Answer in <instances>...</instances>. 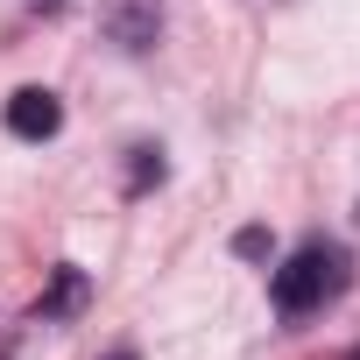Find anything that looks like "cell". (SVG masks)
I'll use <instances>...</instances> for the list:
<instances>
[{
	"instance_id": "cell-1",
	"label": "cell",
	"mask_w": 360,
	"mask_h": 360,
	"mask_svg": "<svg viewBox=\"0 0 360 360\" xmlns=\"http://www.w3.org/2000/svg\"><path fill=\"white\" fill-rule=\"evenodd\" d=\"M346 283H353V255H346L339 240H304V248L276 269L269 297H276V311H283V318H304V311L332 304Z\"/></svg>"
},
{
	"instance_id": "cell-7",
	"label": "cell",
	"mask_w": 360,
	"mask_h": 360,
	"mask_svg": "<svg viewBox=\"0 0 360 360\" xmlns=\"http://www.w3.org/2000/svg\"><path fill=\"white\" fill-rule=\"evenodd\" d=\"M106 360H134V353H127V346H113V353H106Z\"/></svg>"
},
{
	"instance_id": "cell-3",
	"label": "cell",
	"mask_w": 360,
	"mask_h": 360,
	"mask_svg": "<svg viewBox=\"0 0 360 360\" xmlns=\"http://www.w3.org/2000/svg\"><path fill=\"white\" fill-rule=\"evenodd\" d=\"M8 127H15L22 141H50V134L64 127V106H57V92H43V85H22V92L8 99Z\"/></svg>"
},
{
	"instance_id": "cell-5",
	"label": "cell",
	"mask_w": 360,
	"mask_h": 360,
	"mask_svg": "<svg viewBox=\"0 0 360 360\" xmlns=\"http://www.w3.org/2000/svg\"><path fill=\"white\" fill-rule=\"evenodd\" d=\"M162 184V148H134V176H127V191H148Z\"/></svg>"
},
{
	"instance_id": "cell-2",
	"label": "cell",
	"mask_w": 360,
	"mask_h": 360,
	"mask_svg": "<svg viewBox=\"0 0 360 360\" xmlns=\"http://www.w3.org/2000/svg\"><path fill=\"white\" fill-rule=\"evenodd\" d=\"M99 36H106L113 50H127V57L155 50V36H162V0H99Z\"/></svg>"
},
{
	"instance_id": "cell-8",
	"label": "cell",
	"mask_w": 360,
	"mask_h": 360,
	"mask_svg": "<svg viewBox=\"0 0 360 360\" xmlns=\"http://www.w3.org/2000/svg\"><path fill=\"white\" fill-rule=\"evenodd\" d=\"M0 360H8V353H0Z\"/></svg>"
},
{
	"instance_id": "cell-4",
	"label": "cell",
	"mask_w": 360,
	"mask_h": 360,
	"mask_svg": "<svg viewBox=\"0 0 360 360\" xmlns=\"http://www.w3.org/2000/svg\"><path fill=\"white\" fill-rule=\"evenodd\" d=\"M85 297H92V283H85V269H78V262H64V269L50 276V290H43V304H36V318H71V311H85Z\"/></svg>"
},
{
	"instance_id": "cell-9",
	"label": "cell",
	"mask_w": 360,
	"mask_h": 360,
	"mask_svg": "<svg viewBox=\"0 0 360 360\" xmlns=\"http://www.w3.org/2000/svg\"><path fill=\"white\" fill-rule=\"evenodd\" d=\"M353 360H360V353H353Z\"/></svg>"
},
{
	"instance_id": "cell-6",
	"label": "cell",
	"mask_w": 360,
	"mask_h": 360,
	"mask_svg": "<svg viewBox=\"0 0 360 360\" xmlns=\"http://www.w3.org/2000/svg\"><path fill=\"white\" fill-rule=\"evenodd\" d=\"M233 255H240V262H262V255H269V226H240V233H233Z\"/></svg>"
}]
</instances>
